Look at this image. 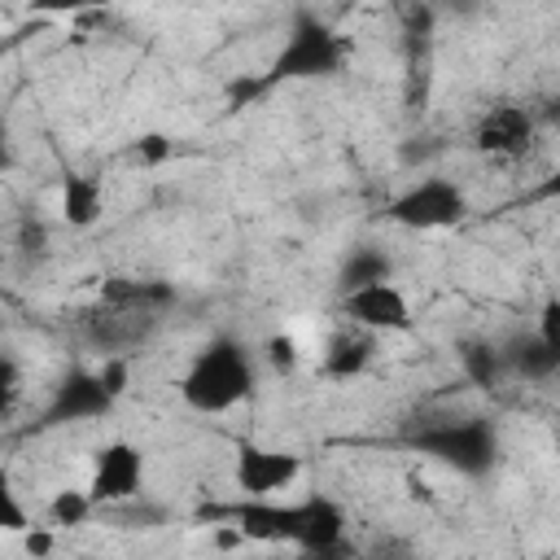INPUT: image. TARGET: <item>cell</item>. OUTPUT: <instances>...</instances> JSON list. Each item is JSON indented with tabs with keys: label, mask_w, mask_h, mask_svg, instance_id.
Returning <instances> with one entry per match:
<instances>
[{
	"label": "cell",
	"mask_w": 560,
	"mask_h": 560,
	"mask_svg": "<svg viewBox=\"0 0 560 560\" xmlns=\"http://www.w3.org/2000/svg\"><path fill=\"white\" fill-rule=\"evenodd\" d=\"M101 214H105L101 175H88V171L61 175V219L70 228H92V223H101Z\"/></svg>",
	"instance_id": "4fadbf2b"
},
{
	"label": "cell",
	"mask_w": 560,
	"mask_h": 560,
	"mask_svg": "<svg viewBox=\"0 0 560 560\" xmlns=\"http://www.w3.org/2000/svg\"><path fill=\"white\" fill-rule=\"evenodd\" d=\"M499 354H503V363H508L512 372H521L525 381H551V376H556V368H560V350H556V346H547L538 332L516 337V341H512V350H499Z\"/></svg>",
	"instance_id": "5bb4252c"
},
{
	"label": "cell",
	"mask_w": 560,
	"mask_h": 560,
	"mask_svg": "<svg viewBox=\"0 0 560 560\" xmlns=\"http://www.w3.org/2000/svg\"><path fill=\"white\" fill-rule=\"evenodd\" d=\"M538 136V122L525 105H512V101H499L490 105L477 127H472V149L477 153H490V158H521Z\"/></svg>",
	"instance_id": "9c48e42d"
},
{
	"label": "cell",
	"mask_w": 560,
	"mask_h": 560,
	"mask_svg": "<svg viewBox=\"0 0 560 560\" xmlns=\"http://www.w3.org/2000/svg\"><path fill=\"white\" fill-rule=\"evenodd\" d=\"M385 219L407 232H442L468 219V192L446 175H424L385 206Z\"/></svg>",
	"instance_id": "8992f818"
},
{
	"label": "cell",
	"mask_w": 560,
	"mask_h": 560,
	"mask_svg": "<svg viewBox=\"0 0 560 560\" xmlns=\"http://www.w3.org/2000/svg\"><path fill=\"white\" fill-rule=\"evenodd\" d=\"M22 551L31 556V560H48L52 556V529H22Z\"/></svg>",
	"instance_id": "d4e9b609"
},
{
	"label": "cell",
	"mask_w": 560,
	"mask_h": 560,
	"mask_svg": "<svg viewBox=\"0 0 560 560\" xmlns=\"http://www.w3.org/2000/svg\"><path fill=\"white\" fill-rule=\"evenodd\" d=\"M18 254H22V258H31V254L44 258V254H48V228H44L39 219H26V223H22V232H18Z\"/></svg>",
	"instance_id": "603a6c76"
},
{
	"label": "cell",
	"mask_w": 560,
	"mask_h": 560,
	"mask_svg": "<svg viewBox=\"0 0 560 560\" xmlns=\"http://www.w3.org/2000/svg\"><path fill=\"white\" fill-rule=\"evenodd\" d=\"M411 446L429 459H438L442 468L451 472H464V477H486L499 459V433L490 420L481 416H464V420H433L424 424Z\"/></svg>",
	"instance_id": "5b68a950"
},
{
	"label": "cell",
	"mask_w": 560,
	"mask_h": 560,
	"mask_svg": "<svg viewBox=\"0 0 560 560\" xmlns=\"http://www.w3.org/2000/svg\"><path fill=\"white\" fill-rule=\"evenodd\" d=\"M96 512V503L88 499V490H57L52 494V503H48V516H52V525H66V529H74V525H88V516Z\"/></svg>",
	"instance_id": "e0dca14e"
},
{
	"label": "cell",
	"mask_w": 560,
	"mask_h": 560,
	"mask_svg": "<svg viewBox=\"0 0 560 560\" xmlns=\"http://www.w3.org/2000/svg\"><path fill=\"white\" fill-rule=\"evenodd\" d=\"M144 490V451L127 438H114L96 446L92 455V477H88V499L96 508H122Z\"/></svg>",
	"instance_id": "52a82bcc"
},
{
	"label": "cell",
	"mask_w": 560,
	"mask_h": 560,
	"mask_svg": "<svg viewBox=\"0 0 560 560\" xmlns=\"http://www.w3.org/2000/svg\"><path fill=\"white\" fill-rule=\"evenodd\" d=\"M372 354H376L372 332H363V328H341V332H332V337L324 341L319 368H324V376H332V381H350V376H363V372H368Z\"/></svg>",
	"instance_id": "7c38bea8"
},
{
	"label": "cell",
	"mask_w": 560,
	"mask_h": 560,
	"mask_svg": "<svg viewBox=\"0 0 560 560\" xmlns=\"http://www.w3.org/2000/svg\"><path fill=\"white\" fill-rule=\"evenodd\" d=\"M175 284L166 280H131V276H114L101 284V298L92 306L79 311V332L105 354H122L136 350L140 341H149L158 332V324L166 319V311L175 306Z\"/></svg>",
	"instance_id": "6da1fadb"
},
{
	"label": "cell",
	"mask_w": 560,
	"mask_h": 560,
	"mask_svg": "<svg viewBox=\"0 0 560 560\" xmlns=\"http://www.w3.org/2000/svg\"><path fill=\"white\" fill-rule=\"evenodd\" d=\"M534 332H538L547 346L560 350V302H556V298L542 302V315H538V328H534Z\"/></svg>",
	"instance_id": "cb8c5ba5"
},
{
	"label": "cell",
	"mask_w": 560,
	"mask_h": 560,
	"mask_svg": "<svg viewBox=\"0 0 560 560\" xmlns=\"http://www.w3.org/2000/svg\"><path fill=\"white\" fill-rule=\"evenodd\" d=\"M262 354H267V363H271L276 372H289V368L298 363V346H293V337H289V332L267 337V341H262Z\"/></svg>",
	"instance_id": "7402d4cb"
},
{
	"label": "cell",
	"mask_w": 560,
	"mask_h": 560,
	"mask_svg": "<svg viewBox=\"0 0 560 560\" xmlns=\"http://www.w3.org/2000/svg\"><path fill=\"white\" fill-rule=\"evenodd\" d=\"M341 311H346L350 328H363V332H407L416 324L411 302H407V293L394 280L341 293Z\"/></svg>",
	"instance_id": "ba28073f"
},
{
	"label": "cell",
	"mask_w": 560,
	"mask_h": 560,
	"mask_svg": "<svg viewBox=\"0 0 560 560\" xmlns=\"http://www.w3.org/2000/svg\"><path fill=\"white\" fill-rule=\"evenodd\" d=\"M22 394H26V376H22L18 359L13 354H0V420L22 407Z\"/></svg>",
	"instance_id": "d6986e66"
},
{
	"label": "cell",
	"mask_w": 560,
	"mask_h": 560,
	"mask_svg": "<svg viewBox=\"0 0 560 560\" xmlns=\"http://www.w3.org/2000/svg\"><path fill=\"white\" fill-rule=\"evenodd\" d=\"M254 389H258V368L236 337H214L210 346H201L179 381V398L201 416L232 411L245 398H254Z\"/></svg>",
	"instance_id": "3957f363"
},
{
	"label": "cell",
	"mask_w": 560,
	"mask_h": 560,
	"mask_svg": "<svg viewBox=\"0 0 560 560\" xmlns=\"http://www.w3.org/2000/svg\"><path fill=\"white\" fill-rule=\"evenodd\" d=\"M13 162H18V158H13V140H9V122L0 118V175H4V171H13Z\"/></svg>",
	"instance_id": "484cf974"
},
{
	"label": "cell",
	"mask_w": 560,
	"mask_h": 560,
	"mask_svg": "<svg viewBox=\"0 0 560 560\" xmlns=\"http://www.w3.org/2000/svg\"><path fill=\"white\" fill-rule=\"evenodd\" d=\"M302 477V459L293 451L271 446H241L236 451V490L245 499H276Z\"/></svg>",
	"instance_id": "30bf717a"
},
{
	"label": "cell",
	"mask_w": 560,
	"mask_h": 560,
	"mask_svg": "<svg viewBox=\"0 0 560 560\" xmlns=\"http://www.w3.org/2000/svg\"><path fill=\"white\" fill-rule=\"evenodd\" d=\"M302 560H354V551H346V542H341V547H324V551H302Z\"/></svg>",
	"instance_id": "4316f807"
},
{
	"label": "cell",
	"mask_w": 560,
	"mask_h": 560,
	"mask_svg": "<svg viewBox=\"0 0 560 560\" xmlns=\"http://www.w3.org/2000/svg\"><path fill=\"white\" fill-rule=\"evenodd\" d=\"M114 402H118V398L105 389L101 372H83V368H74V372H66L61 385L52 389V402H48V411H44V424L101 420V416L114 411Z\"/></svg>",
	"instance_id": "8fae6325"
},
{
	"label": "cell",
	"mask_w": 560,
	"mask_h": 560,
	"mask_svg": "<svg viewBox=\"0 0 560 560\" xmlns=\"http://www.w3.org/2000/svg\"><path fill=\"white\" fill-rule=\"evenodd\" d=\"M22 529H31V516L22 508V494L9 477V468H0V534H22Z\"/></svg>",
	"instance_id": "ac0fdd59"
},
{
	"label": "cell",
	"mask_w": 560,
	"mask_h": 560,
	"mask_svg": "<svg viewBox=\"0 0 560 560\" xmlns=\"http://www.w3.org/2000/svg\"><path fill=\"white\" fill-rule=\"evenodd\" d=\"M394 276V262H389V254L385 249H376V245H359V249H350V258L341 262V293H350V289H363V284H381V280H389Z\"/></svg>",
	"instance_id": "9a60e30c"
},
{
	"label": "cell",
	"mask_w": 560,
	"mask_h": 560,
	"mask_svg": "<svg viewBox=\"0 0 560 560\" xmlns=\"http://www.w3.org/2000/svg\"><path fill=\"white\" fill-rule=\"evenodd\" d=\"M354 560H416V547H411L407 538H398V534H385V538H376L368 551H359Z\"/></svg>",
	"instance_id": "44dd1931"
},
{
	"label": "cell",
	"mask_w": 560,
	"mask_h": 560,
	"mask_svg": "<svg viewBox=\"0 0 560 560\" xmlns=\"http://www.w3.org/2000/svg\"><path fill=\"white\" fill-rule=\"evenodd\" d=\"M223 516L232 521L236 538H254V542H289L298 551H324L346 542V512L328 494H306L298 503L241 499Z\"/></svg>",
	"instance_id": "7a4b0ae2"
},
{
	"label": "cell",
	"mask_w": 560,
	"mask_h": 560,
	"mask_svg": "<svg viewBox=\"0 0 560 560\" xmlns=\"http://www.w3.org/2000/svg\"><path fill=\"white\" fill-rule=\"evenodd\" d=\"M459 363H464V376H468L472 385H494L499 372H503V354H499V346H490V341H464Z\"/></svg>",
	"instance_id": "2e32d148"
},
{
	"label": "cell",
	"mask_w": 560,
	"mask_h": 560,
	"mask_svg": "<svg viewBox=\"0 0 560 560\" xmlns=\"http://www.w3.org/2000/svg\"><path fill=\"white\" fill-rule=\"evenodd\" d=\"M171 153H175V144H171V136H162V131H149V136H140V140L131 144V158H136L140 166H162Z\"/></svg>",
	"instance_id": "ffe728a7"
},
{
	"label": "cell",
	"mask_w": 560,
	"mask_h": 560,
	"mask_svg": "<svg viewBox=\"0 0 560 560\" xmlns=\"http://www.w3.org/2000/svg\"><path fill=\"white\" fill-rule=\"evenodd\" d=\"M350 57V39L341 31H332L328 22L302 13L293 22V31L284 35L280 52L271 57L267 74L258 79V88H276V83H293V79H328L346 66Z\"/></svg>",
	"instance_id": "277c9868"
}]
</instances>
